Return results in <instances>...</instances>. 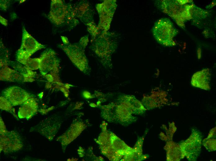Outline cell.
Instances as JSON below:
<instances>
[{
	"label": "cell",
	"instance_id": "obj_1",
	"mask_svg": "<svg viewBox=\"0 0 216 161\" xmlns=\"http://www.w3.org/2000/svg\"><path fill=\"white\" fill-rule=\"evenodd\" d=\"M177 31L172 22L167 18H162L155 24L153 28L154 36L159 43L166 46H174L173 40Z\"/></svg>",
	"mask_w": 216,
	"mask_h": 161
},
{
	"label": "cell",
	"instance_id": "obj_2",
	"mask_svg": "<svg viewBox=\"0 0 216 161\" xmlns=\"http://www.w3.org/2000/svg\"><path fill=\"white\" fill-rule=\"evenodd\" d=\"M22 31L21 44L17 54L18 61L30 58L36 51L45 48L44 45L38 42L24 27Z\"/></svg>",
	"mask_w": 216,
	"mask_h": 161
},
{
	"label": "cell",
	"instance_id": "obj_3",
	"mask_svg": "<svg viewBox=\"0 0 216 161\" xmlns=\"http://www.w3.org/2000/svg\"><path fill=\"white\" fill-rule=\"evenodd\" d=\"M0 140L1 150L5 153L19 150L23 145L20 137L14 131L2 133Z\"/></svg>",
	"mask_w": 216,
	"mask_h": 161
},
{
	"label": "cell",
	"instance_id": "obj_4",
	"mask_svg": "<svg viewBox=\"0 0 216 161\" xmlns=\"http://www.w3.org/2000/svg\"><path fill=\"white\" fill-rule=\"evenodd\" d=\"M39 58L40 71L48 80L50 72L57 68V61L54 52L51 50H46L42 53Z\"/></svg>",
	"mask_w": 216,
	"mask_h": 161
},
{
	"label": "cell",
	"instance_id": "obj_5",
	"mask_svg": "<svg viewBox=\"0 0 216 161\" xmlns=\"http://www.w3.org/2000/svg\"><path fill=\"white\" fill-rule=\"evenodd\" d=\"M5 97L12 106L22 105L32 96L21 88L16 86L6 89L3 92Z\"/></svg>",
	"mask_w": 216,
	"mask_h": 161
},
{
	"label": "cell",
	"instance_id": "obj_6",
	"mask_svg": "<svg viewBox=\"0 0 216 161\" xmlns=\"http://www.w3.org/2000/svg\"><path fill=\"white\" fill-rule=\"evenodd\" d=\"M66 9L67 7L62 0H52L48 15L49 19L56 25L61 24L64 21Z\"/></svg>",
	"mask_w": 216,
	"mask_h": 161
},
{
	"label": "cell",
	"instance_id": "obj_7",
	"mask_svg": "<svg viewBox=\"0 0 216 161\" xmlns=\"http://www.w3.org/2000/svg\"><path fill=\"white\" fill-rule=\"evenodd\" d=\"M38 104L33 97L29 98L20 107L18 116L20 118L29 119L37 111Z\"/></svg>",
	"mask_w": 216,
	"mask_h": 161
},
{
	"label": "cell",
	"instance_id": "obj_8",
	"mask_svg": "<svg viewBox=\"0 0 216 161\" xmlns=\"http://www.w3.org/2000/svg\"><path fill=\"white\" fill-rule=\"evenodd\" d=\"M2 66L0 70L1 80L25 82L23 76L16 70L9 67L7 65Z\"/></svg>",
	"mask_w": 216,
	"mask_h": 161
},
{
	"label": "cell",
	"instance_id": "obj_9",
	"mask_svg": "<svg viewBox=\"0 0 216 161\" xmlns=\"http://www.w3.org/2000/svg\"><path fill=\"white\" fill-rule=\"evenodd\" d=\"M19 62L28 69L33 71L39 69L40 59V58L32 59L30 57L20 61Z\"/></svg>",
	"mask_w": 216,
	"mask_h": 161
},
{
	"label": "cell",
	"instance_id": "obj_10",
	"mask_svg": "<svg viewBox=\"0 0 216 161\" xmlns=\"http://www.w3.org/2000/svg\"><path fill=\"white\" fill-rule=\"evenodd\" d=\"M12 106L10 102L5 97H0L1 109L12 112L14 111Z\"/></svg>",
	"mask_w": 216,
	"mask_h": 161
},
{
	"label": "cell",
	"instance_id": "obj_11",
	"mask_svg": "<svg viewBox=\"0 0 216 161\" xmlns=\"http://www.w3.org/2000/svg\"><path fill=\"white\" fill-rule=\"evenodd\" d=\"M4 19V18H3L1 16H0V22L1 23L3 24L5 26H7V20H6L5 19L4 20H3Z\"/></svg>",
	"mask_w": 216,
	"mask_h": 161
}]
</instances>
